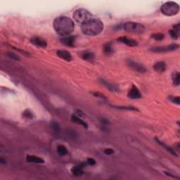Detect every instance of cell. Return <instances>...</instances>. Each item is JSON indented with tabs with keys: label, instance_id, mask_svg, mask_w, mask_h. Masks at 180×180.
Wrapping results in <instances>:
<instances>
[{
	"label": "cell",
	"instance_id": "obj_1",
	"mask_svg": "<svg viewBox=\"0 0 180 180\" xmlns=\"http://www.w3.org/2000/svg\"><path fill=\"white\" fill-rule=\"evenodd\" d=\"M75 24L71 18L67 16L57 17L54 20V28L59 35L67 37L74 30Z\"/></svg>",
	"mask_w": 180,
	"mask_h": 180
},
{
	"label": "cell",
	"instance_id": "obj_2",
	"mask_svg": "<svg viewBox=\"0 0 180 180\" xmlns=\"http://www.w3.org/2000/svg\"><path fill=\"white\" fill-rule=\"evenodd\" d=\"M81 29L85 35L95 36L100 34L104 30V23L99 19L92 18L81 25Z\"/></svg>",
	"mask_w": 180,
	"mask_h": 180
},
{
	"label": "cell",
	"instance_id": "obj_3",
	"mask_svg": "<svg viewBox=\"0 0 180 180\" xmlns=\"http://www.w3.org/2000/svg\"><path fill=\"white\" fill-rule=\"evenodd\" d=\"M160 11L162 14L167 16H172L179 13V6L174 1H167L162 5Z\"/></svg>",
	"mask_w": 180,
	"mask_h": 180
},
{
	"label": "cell",
	"instance_id": "obj_4",
	"mask_svg": "<svg viewBox=\"0 0 180 180\" xmlns=\"http://www.w3.org/2000/svg\"><path fill=\"white\" fill-rule=\"evenodd\" d=\"M73 18L78 23L82 24L85 23V22L88 21L89 20L92 19V14L89 11L85 8H79L76 10L73 13Z\"/></svg>",
	"mask_w": 180,
	"mask_h": 180
},
{
	"label": "cell",
	"instance_id": "obj_5",
	"mask_svg": "<svg viewBox=\"0 0 180 180\" xmlns=\"http://www.w3.org/2000/svg\"><path fill=\"white\" fill-rule=\"evenodd\" d=\"M123 28L128 32L141 34L144 32L145 27L142 24L136 22H127L124 24Z\"/></svg>",
	"mask_w": 180,
	"mask_h": 180
},
{
	"label": "cell",
	"instance_id": "obj_6",
	"mask_svg": "<svg viewBox=\"0 0 180 180\" xmlns=\"http://www.w3.org/2000/svg\"><path fill=\"white\" fill-rule=\"evenodd\" d=\"M178 48H179V44H172L167 45V46L166 47H158L152 48L151 52H155V53H162V52L175 51Z\"/></svg>",
	"mask_w": 180,
	"mask_h": 180
},
{
	"label": "cell",
	"instance_id": "obj_7",
	"mask_svg": "<svg viewBox=\"0 0 180 180\" xmlns=\"http://www.w3.org/2000/svg\"><path fill=\"white\" fill-rule=\"evenodd\" d=\"M127 64H128L129 67H130V68L137 71V72L144 73L146 71V68H145L143 65L139 64V63L134 61L132 60H129L128 61H127Z\"/></svg>",
	"mask_w": 180,
	"mask_h": 180
},
{
	"label": "cell",
	"instance_id": "obj_8",
	"mask_svg": "<svg viewBox=\"0 0 180 180\" xmlns=\"http://www.w3.org/2000/svg\"><path fill=\"white\" fill-rule=\"evenodd\" d=\"M128 97L132 99H140L141 97V92H139V89H138L135 85H132V87H131L130 91H129Z\"/></svg>",
	"mask_w": 180,
	"mask_h": 180
},
{
	"label": "cell",
	"instance_id": "obj_9",
	"mask_svg": "<svg viewBox=\"0 0 180 180\" xmlns=\"http://www.w3.org/2000/svg\"><path fill=\"white\" fill-rule=\"evenodd\" d=\"M118 41L120 42L125 44L127 46L129 47H136L138 45V42L136 40L133 39H131V38L127 37H120L118 39Z\"/></svg>",
	"mask_w": 180,
	"mask_h": 180
},
{
	"label": "cell",
	"instance_id": "obj_10",
	"mask_svg": "<svg viewBox=\"0 0 180 180\" xmlns=\"http://www.w3.org/2000/svg\"><path fill=\"white\" fill-rule=\"evenodd\" d=\"M30 42L31 43L35 45V46L42 47V48H45L47 46V42L42 38L39 37H34L31 38Z\"/></svg>",
	"mask_w": 180,
	"mask_h": 180
},
{
	"label": "cell",
	"instance_id": "obj_11",
	"mask_svg": "<svg viewBox=\"0 0 180 180\" xmlns=\"http://www.w3.org/2000/svg\"><path fill=\"white\" fill-rule=\"evenodd\" d=\"M76 36H67L65 37L62 38L61 40V42L63 44H64L65 46L69 47H74L75 42H76Z\"/></svg>",
	"mask_w": 180,
	"mask_h": 180
},
{
	"label": "cell",
	"instance_id": "obj_12",
	"mask_svg": "<svg viewBox=\"0 0 180 180\" xmlns=\"http://www.w3.org/2000/svg\"><path fill=\"white\" fill-rule=\"evenodd\" d=\"M87 165V163H80V165L75 166L71 169V172L74 176H80L83 174V169Z\"/></svg>",
	"mask_w": 180,
	"mask_h": 180
},
{
	"label": "cell",
	"instance_id": "obj_13",
	"mask_svg": "<svg viewBox=\"0 0 180 180\" xmlns=\"http://www.w3.org/2000/svg\"><path fill=\"white\" fill-rule=\"evenodd\" d=\"M56 54L59 58L65 61H71L73 59L72 55L70 54V52L66 50H58L56 52Z\"/></svg>",
	"mask_w": 180,
	"mask_h": 180
},
{
	"label": "cell",
	"instance_id": "obj_14",
	"mask_svg": "<svg viewBox=\"0 0 180 180\" xmlns=\"http://www.w3.org/2000/svg\"><path fill=\"white\" fill-rule=\"evenodd\" d=\"M26 161L31 163H35V164H43L44 162V160L42 158H40V157L36 156V155H29L26 157Z\"/></svg>",
	"mask_w": 180,
	"mask_h": 180
},
{
	"label": "cell",
	"instance_id": "obj_15",
	"mask_svg": "<svg viewBox=\"0 0 180 180\" xmlns=\"http://www.w3.org/2000/svg\"><path fill=\"white\" fill-rule=\"evenodd\" d=\"M103 52L106 56H111V54L114 52V49H113V44L111 42H108L105 44L103 47Z\"/></svg>",
	"mask_w": 180,
	"mask_h": 180
},
{
	"label": "cell",
	"instance_id": "obj_16",
	"mask_svg": "<svg viewBox=\"0 0 180 180\" xmlns=\"http://www.w3.org/2000/svg\"><path fill=\"white\" fill-rule=\"evenodd\" d=\"M153 69L157 73H163L166 70V64L164 61H158L153 65Z\"/></svg>",
	"mask_w": 180,
	"mask_h": 180
},
{
	"label": "cell",
	"instance_id": "obj_17",
	"mask_svg": "<svg viewBox=\"0 0 180 180\" xmlns=\"http://www.w3.org/2000/svg\"><path fill=\"white\" fill-rule=\"evenodd\" d=\"M94 54L92 53L91 52H84L81 54V58L83 60L87 61H92L94 60Z\"/></svg>",
	"mask_w": 180,
	"mask_h": 180
},
{
	"label": "cell",
	"instance_id": "obj_18",
	"mask_svg": "<svg viewBox=\"0 0 180 180\" xmlns=\"http://www.w3.org/2000/svg\"><path fill=\"white\" fill-rule=\"evenodd\" d=\"M71 120H72L73 122H74V123H76L77 124H78V125H82V126L85 127V128H87V127H88L86 122H85L83 120H82V119L80 118V117L77 116V115H72V117H71Z\"/></svg>",
	"mask_w": 180,
	"mask_h": 180
},
{
	"label": "cell",
	"instance_id": "obj_19",
	"mask_svg": "<svg viewBox=\"0 0 180 180\" xmlns=\"http://www.w3.org/2000/svg\"><path fill=\"white\" fill-rule=\"evenodd\" d=\"M155 140H156L157 143H158L159 144H160V145H161V146H162V147H163V148H165V149L167 150V151L169 152V153H170L171 154L173 155H174V156H177V155L176 154V153H175V152H174V150L172 149V148H171L170 147H169L168 146H167V145L164 144V143H163V142H162L161 141H160V140H159V139H158V138H155Z\"/></svg>",
	"mask_w": 180,
	"mask_h": 180
},
{
	"label": "cell",
	"instance_id": "obj_20",
	"mask_svg": "<svg viewBox=\"0 0 180 180\" xmlns=\"http://www.w3.org/2000/svg\"><path fill=\"white\" fill-rule=\"evenodd\" d=\"M101 81V83L103 85H104L105 87H107V88L109 90L111 91H118V88H117L116 86H115V85H113V84L111 83H109L108 82L106 81V80H100Z\"/></svg>",
	"mask_w": 180,
	"mask_h": 180
},
{
	"label": "cell",
	"instance_id": "obj_21",
	"mask_svg": "<svg viewBox=\"0 0 180 180\" xmlns=\"http://www.w3.org/2000/svg\"><path fill=\"white\" fill-rule=\"evenodd\" d=\"M172 82L175 86H179L180 83V75L179 72L174 73L172 74Z\"/></svg>",
	"mask_w": 180,
	"mask_h": 180
},
{
	"label": "cell",
	"instance_id": "obj_22",
	"mask_svg": "<svg viewBox=\"0 0 180 180\" xmlns=\"http://www.w3.org/2000/svg\"><path fill=\"white\" fill-rule=\"evenodd\" d=\"M68 151L67 148H66L64 146H61V145H60V146H58L57 153H59V155H61V156H64V155L68 154Z\"/></svg>",
	"mask_w": 180,
	"mask_h": 180
},
{
	"label": "cell",
	"instance_id": "obj_23",
	"mask_svg": "<svg viewBox=\"0 0 180 180\" xmlns=\"http://www.w3.org/2000/svg\"><path fill=\"white\" fill-rule=\"evenodd\" d=\"M51 126H52V130L56 134H58L60 132V125H59V123L56 121H52V123H51Z\"/></svg>",
	"mask_w": 180,
	"mask_h": 180
},
{
	"label": "cell",
	"instance_id": "obj_24",
	"mask_svg": "<svg viewBox=\"0 0 180 180\" xmlns=\"http://www.w3.org/2000/svg\"><path fill=\"white\" fill-rule=\"evenodd\" d=\"M164 37L165 36L162 33H155V34L151 36V37L155 40H157V41H161V40L164 39Z\"/></svg>",
	"mask_w": 180,
	"mask_h": 180
},
{
	"label": "cell",
	"instance_id": "obj_25",
	"mask_svg": "<svg viewBox=\"0 0 180 180\" xmlns=\"http://www.w3.org/2000/svg\"><path fill=\"white\" fill-rule=\"evenodd\" d=\"M23 117H25V118H28V119H32L33 118V113L32 112L30 111V110H25V111L23 113Z\"/></svg>",
	"mask_w": 180,
	"mask_h": 180
},
{
	"label": "cell",
	"instance_id": "obj_26",
	"mask_svg": "<svg viewBox=\"0 0 180 180\" xmlns=\"http://www.w3.org/2000/svg\"><path fill=\"white\" fill-rule=\"evenodd\" d=\"M116 108L122 110H127V111H139L137 108L133 107V106H116Z\"/></svg>",
	"mask_w": 180,
	"mask_h": 180
},
{
	"label": "cell",
	"instance_id": "obj_27",
	"mask_svg": "<svg viewBox=\"0 0 180 180\" xmlns=\"http://www.w3.org/2000/svg\"><path fill=\"white\" fill-rule=\"evenodd\" d=\"M169 35L171 36V37L174 40H176L178 38V37H179V35H178L179 34H178L177 32H176L174 30H170L169 31Z\"/></svg>",
	"mask_w": 180,
	"mask_h": 180
},
{
	"label": "cell",
	"instance_id": "obj_28",
	"mask_svg": "<svg viewBox=\"0 0 180 180\" xmlns=\"http://www.w3.org/2000/svg\"><path fill=\"white\" fill-rule=\"evenodd\" d=\"M92 94H94V97H99V99H104V100H106V97H105V96L104 95V94L99 93V92H92Z\"/></svg>",
	"mask_w": 180,
	"mask_h": 180
},
{
	"label": "cell",
	"instance_id": "obj_29",
	"mask_svg": "<svg viewBox=\"0 0 180 180\" xmlns=\"http://www.w3.org/2000/svg\"><path fill=\"white\" fill-rule=\"evenodd\" d=\"M7 55L9 56L10 58H11V59H14V60H16V61H19L20 60V59H19L18 56H16L14 53H13V52H8L7 53Z\"/></svg>",
	"mask_w": 180,
	"mask_h": 180
},
{
	"label": "cell",
	"instance_id": "obj_30",
	"mask_svg": "<svg viewBox=\"0 0 180 180\" xmlns=\"http://www.w3.org/2000/svg\"><path fill=\"white\" fill-rule=\"evenodd\" d=\"M86 163L87 164V165H95L96 163H97V162H96V160L93 158H88L87 159Z\"/></svg>",
	"mask_w": 180,
	"mask_h": 180
},
{
	"label": "cell",
	"instance_id": "obj_31",
	"mask_svg": "<svg viewBox=\"0 0 180 180\" xmlns=\"http://www.w3.org/2000/svg\"><path fill=\"white\" fill-rule=\"evenodd\" d=\"M113 153H114V151H113V149H111V148H107V149H106L104 151V153L106 155H112L113 154Z\"/></svg>",
	"mask_w": 180,
	"mask_h": 180
},
{
	"label": "cell",
	"instance_id": "obj_32",
	"mask_svg": "<svg viewBox=\"0 0 180 180\" xmlns=\"http://www.w3.org/2000/svg\"><path fill=\"white\" fill-rule=\"evenodd\" d=\"M172 101L173 103H174V104H178L179 105L180 104V100H179V97H174V98H172Z\"/></svg>",
	"mask_w": 180,
	"mask_h": 180
},
{
	"label": "cell",
	"instance_id": "obj_33",
	"mask_svg": "<svg viewBox=\"0 0 180 180\" xmlns=\"http://www.w3.org/2000/svg\"><path fill=\"white\" fill-rule=\"evenodd\" d=\"M173 30H174V31H175L176 32H177L178 34H179V24H176V25H174V27H173Z\"/></svg>",
	"mask_w": 180,
	"mask_h": 180
},
{
	"label": "cell",
	"instance_id": "obj_34",
	"mask_svg": "<svg viewBox=\"0 0 180 180\" xmlns=\"http://www.w3.org/2000/svg\"><path fill=\"white\" fill-rule=\"evenodd\" d=\"M101 123H102L103 124H104V125H107V124L109 123V121H108V119L104 118H101Z\"/></svg>",
	"mask_w": 180,
	"mask_h": 180
},
{
	"label": "cell",
	"instance_id": "obj_35",
	"mask_svg": "<svg viewBox=\"0 0 180 180\" xmlns=\"http://www.w3.org/2000/svg\"><path fill=\"white\" fill-rule=\"evenodd\" d=\"M0 162H1V164H4V163H6V161H4L3 158H1V159H0Z\"/></svg>",
	"mask_w": 180,
	"mask_h": 180
}]
</instances>
